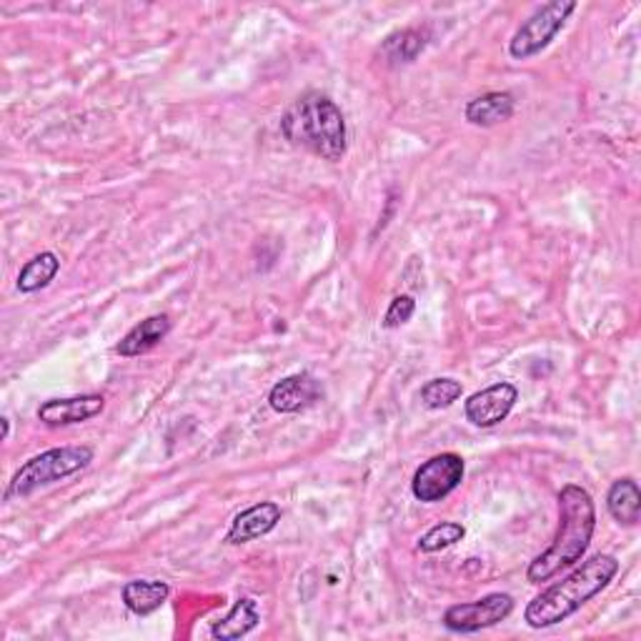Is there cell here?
<instances>
[{"label": "cell", "instance_id": "obj_15", "mask_svg": "<svg viewBox=\"0 0 641 641\" xmlns=\"http://www.w3.org/2000/svg\"><path fill=\"white\" fill-rule=\"evenodd\" d=\"M607 508L621 526H637L641 518V488L631 476H624L611 484L607 494Z\"/></svg>", "mask_w": 641, "mask_h": 641}, {"label": "cell", "instance_id": "obj_16", "mask_svg": "<svg viewBox=\"0 0 641 641\" xmlns=\"http://www.w3.org/2000/svg\"><path fill=\"white\" fill-rule=\"evenodd\" d=\"M168 597H171V587L166 581L136 579L124 587V605L138 617L154 614V611L166 605Z\"/></svg>", "mask_w": 641, "mask_h": 641}, {"label": "cell", "instance_id": "obj_22", "mask_svg": "<svg viewBox=\"0 0 641 641\" xmlns=\"http://www.w3.org/2000/svg\"><path fill=\"white\" fill-rule=\"evenodd\" d=\"M0 427H3V441H8V437H11V419L8 417L0 419Z\"/></svg>", "mask_w": 641, "mask_h": 641}, {"label": "cell", "instance_id": "obj_8", "mask_svg": "<svg viewBox=\"0 0 641 641\" xmlns=\"http://www.w3.org/2000/svg\"><path fill=\"white\" fill-rule=\"evenodd\" d=\"M518 389L508 381H498L486 386L484 391L471 393L464 403L466 419L479 429H492L496 423L508 419V413L516 407Z\"/></svg>", "mask_w": 641, "mask_h": 641}, {"label": "cell", "instance_id": "obj_9", "mask_svg": "<svg viewBox=\"0 0 641 641\" xmlns=\"http://www.w3.org/2000/svg\"><path fill=\"white\" fill-rule=\"evenodd\" d=\"M106 409V399L101 393L71 396V399H51L38 407V421L45 427H73V423L91 421Z\"/></svg>", "mask_w": 641, "mask_h": 641}, {"label": "cell", "instance_id": "obj_1", "mask_svg": "<svg viewBox=\"0 0 641 641\" xmlns=\"http://www.w3.org/2000/svg\"><path fill=\"white\" fill-rule=\"evenodd\" d=\"M593 532H597V508L591 494L577 484H567L559 492V529L549 549L536 556L526 569L529 584L549 581L561 569L581 561Z\"/></svg>", "mask_w": 641, "mask_h": 641}, {"label": "cell", "instance_id": "obj_11", "mask_svg": "<svg viewBox=\"0 0 641 641\" xmlns=\"http://www.w3.org/2000/svg\"><path fill=\"white\" fill-rule=\"evenodd\" d=\"M320 383L311 374H294L281 379L269 393V403L279 413L304 411L320 399Z\"/></svg>", "mask_w": 641, "mask_h": 641}, {"label": "cell", "instance_id": "obj_19", "mask_svg": "<svg viewBox=\"0 0 641 641\" xmlns=\"http://www.w3.org/2000/svg\"><path fill=\"white\" fill-rule=\"evenodd\" d=\"M464 393V386L456 379H431L421 386V403L431 411L449 409L451 403L461 399Z\"/></svg>", "mask_w": 641, "mask_h": 641}, {"label": "cell", "instance_id": "obj_14", "mask_svg": "<svg viewBox=\"0 0 641 641\" xmlns=\"http://www.w3.org/2000/svg\"><path fill=\"white\" fill-rule=\"evenodd\" d=\"M259 621H261V611H259L256 599L241 597L239 601H235L229 614L219 621H213L211 637L221 639V641L241 639V637L251 634V631L259 627Z\"/></svg>", "mask_w": 641, "mask_h": 641}, {"label": "cell", "instance_id": "obj_6", "mask_svg": "<svg viewBox=\"0 0 641 641\" xmlns=\"http://www.w3.org/2000/svg\"><path fill=\"white\" fill-rule=\"evenodd\" d=\"M464 471H466L464 459L454 454V451H446V454L423 461L417 469V474H413L411 492L421 504L444 502L449 494H454L461 486Z\"/></svg>", "mask_w": 641, "mask_h": 641}, {"label": "cell", "instance_id": "obj_5", "mask_svg": "<svg viewBox=\"0 0 641 641\" xmlns=\"http://www.w3.org/2000/svg\"><path fill=\"white\" fill-rule=\"evenodd\" d=\"M577 11L574 0H551L526 18V21L516 28V33L508 43V53L516 61H529L539 55L546 45H549L556 33L567 25L569 15Z\"/></svg>", "mask_w": 641, "mask_h": 641}, {"label": "cell", "instance_id": "obj_3", "mask_svg": "<svg viewBox=\"0 0 641 641\" xmlns=\"http://www.w3.org/2000/svg\"><path fill=\"white\" fill-rule=\"evenodd\" d=\"M281 134L291 146L306 148L332 164L346 156L348 140L344 113L332 98L320 93H306L284 113Z\"/></svg>", "mask_w": 641, "mask_h": 641}, {"label": "cell", "instance_id": "obj_17", "mask_svg": "<svg viewBox=\"0 0 641 641\" xmlns=\"http://www.w3.org/2000/svg\"><path fill=\"white\" fill-rule=\"evenodd\" d=\"M59 271H61V259L55 256L53 251H43V253H38V256H33L21 269L15 286H18V291H21V294H35V291L49 286L51 281L59 276Z\"/></svg>", "mask_w": 641, "mask_h": 641}, {"label": "cell", "instance_id": "obj_4", "mask_svg": "<svg viewBox=\"0 0 641 641\" xmlns=\"http://www.w3.org/2000/svg\"><path fill=\"white\" fill-rule=\"evenodd\" d=\"M91 461H93L91 446H61L43 451V454L28 459L25 464L15 471L13 479L8 481L3 498L6 502H13V498L31 496L38 488L51 486L55 481H63L73 476L75 471L86 469Z\"/></svg>", "mask_w": 641, "mask_h": 641}, {"label": "cell", "instance_id": "obj_2", "mask_svg": "<svg viewBox=\"0 0 641 641\" xmlns=\"http://www.w3.org/2000/svg\"><path fill=\"white\" fill-rule=\"evenodd\" d=\"M619 561L611 554H593L591 559L581 561V567L574 569L567 579L554 584L539 597L529 601L524 611V621L532 629H549L567 621L569 617L591 601L597 593L605 591L611 579L617 577Z\"/></svg>", "mask_w": 641, "mask_h": 641}, {"label": "cell", "instance_id": "obj_7", "mask_svg": "<svg viewBox=\"0 0 641 641\" xmlns=\"http://www.w3.org/2000/svg\"><path fill=\"white\" fill-rule=\"evenodd\" d=\"M514 611V597L508 593H486L484 599L469 601V605H454L446 609L444 627L454 634H476L481 629L496 627L498 621L508 619Z\"/></svg>", "mask_w": 641, "mask_h": 641}, {"label": "cell", "instance_id": "obj_10", "mask_svg": "<svg viewBox=\"0 0 641 641\" xmlns=\"http://www.w3.org/2000/svg\"><path fill=\"white\" fill-rule=\"evenodd\" d=\"M281 506L276 502H261L253 504L249 508H243L241 514H235L229 534H225V542L233 546L249 544L253 539H261V536L271 534L281 522Z\"/></svg>", "mask_w": 641, "mask_h": 641}, {"label": "cell", "instance_id": "obj_18", "mask_svg": "<svg viewBox=\"0 0 641 641\" xmlns=\"http://www.w3.org/2000/svg\"><path fill=\"white\" fill-rule=\"evenodd\" d=\"M427 49V35L417 28H407V31H396L386 38L381 45V53L386 63L399 65V63H411L417 61V55Z\"/></svg>", "mask_w": 641, "mask_h": 641}, {"label": "cell", "instance_id": "obj_20", "mask_svg": "<svg viewBox=\"0 0 641 641\" xmlns=\"http://www.w3.org/2000/svg\"><path fill=\"white\" fill-rule=\"evenodd\" d=\"M466 536V529L456 522H441L437 526H431V529L421 536L419 539V549L423 554H437V551H444L449 546L459 544L461 539Z\"/></svg>", "mask_w": 641, "mask_h": 641}, {"label": "cell", "instance_id": "obj_21", "mask_svg": "<svg viewBox=\"0 0 641 641\" xmlns=\"http://www.w3.org/2000/svg\"><path fill=\"white\" fill-rule=\"evenodd\" d=\"M413 311H417V301H413L411 296H396L389 308H386V314H383V320H381V326L383 328H401V326H407L411 316H413Z\"/></svg>", "mask_w": 641, "mask_h": 641}, {"label": "cell", "instance_id": "obj_13", "mask_svg": "<svg viewBox=\"0 0 641 641\" xmlns=\"http://www.w3.org/2000/svg\"><path fill=\"white\" fill-rule=\"evenodd\" d=\"M516 111V101L512 93H504V91H492V93H484V96H479L474 101H469L466 106V120L471 126H481V128H492L496 124H504L514 116Z\"/></svg>", "mask_w": 641, "mask_h": 641}, {"label": "cell", "instance_id": "obj_12", "mask_svg": "<svg viewBox=\"0 0 641 641\" xmlns=\"http://www.w3.org/2000/svg\"><path fill=\"white\" fill-rule=\"evenodd\" d=\"M171 334V318L166 314L158 316H148L146 320H140L138 326L130 328V332L120 338V344L116 346V354L134 358V356H144L150 348H156L164 338Z\"/></svg>", "mask_w": 641, "mask_h": 641}]
</instances>
